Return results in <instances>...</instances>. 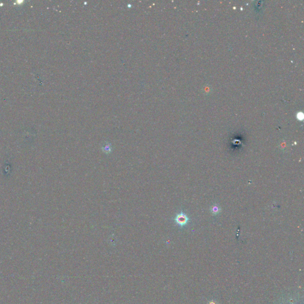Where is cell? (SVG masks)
<instances>
[{"label": "cell", "mask_w": 304, "mask_h": 304, "mask_svg": "<svg viewBox=\"0 0 304 304\" xmlns=\"http://www.w3.org/2000/svg\"><path fill=\"white\" fill-rule=\"evenodd\" d=\"M102 149H103V150H104V151H105V152H106L107 153H110V152L111 151V146H109V145H106V146H105L102 148Z\"/></svg>", "instance_id": "7a4b0ae2"}, {"label": "cell", "mask_w": 304, "mask_h": 304, "mask_svg": "<svg viewBox=\"0 0 304 304\" xmlns=\"http://www.w3.org/2000/svg\"><path fill=\"white\" fill-rule=\"evenodd\" d=\"M188 217L183 212H181V213L177 215L175 219L176 224L180 225V226H183L185 225L188 223Z\"/></svg>", "instance_id": "6da1fadb"}, {"label": "cell", "mask_w": 304, "mask_h": 304, "mask_svg": "<svg viewBox=\"0 0 304 304\" xmlns=\"http://www.w3.org/2000/svg\"><path fill=\"white\" fill-rule=\"evenodd\" d=\"M219 207H216V206H213L212 207V212L214 213V214H216V213H218L219 212Z\"/></svg>", "instance_id": "3957f363"}]
</instances>
